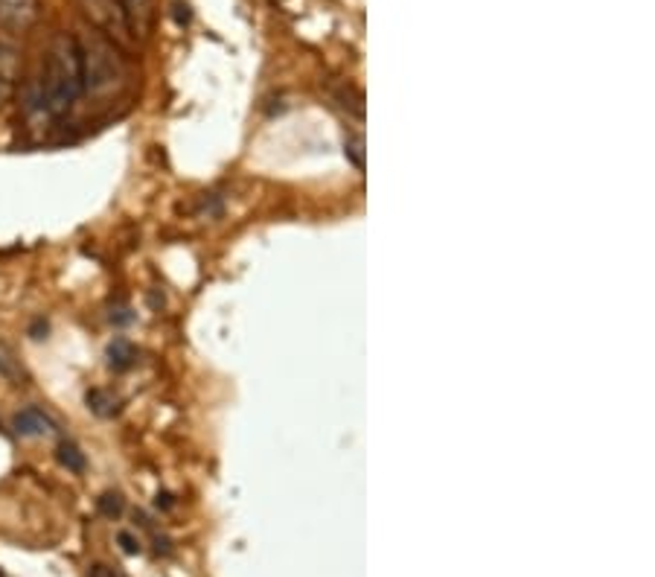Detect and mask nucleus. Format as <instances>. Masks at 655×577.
<instances>
[{"instance_id": "nucleus-2", "label": "nucleus", "mask_w": 655, "mask_h": 577, "mask_svg": "<svg viewBox=\"0 0 655 577\" xmlns=\"http://www.w3.org/2000/svg\"><path fill=\"white\" fill-rule=\"evenodd\" d=\"M77 39L79 59H82V79H85V94L93 100H109L125 88V62L117 44L105 39L100 30H82Z\"/></svg>"}, {"instance_id": "nucleus-6", "label": "nucleus", "mask_w": 655, "mask_h": 577, "mask_svg": "<svg viewBox=\"0 0 655 577\" xmlns=\"http://www.w3.org/2000/svg\"><path fill=\"white\" fill-rule=\"evenodd\" d=\"M134 360H138V353H134V347H131L125 338H114V342L109 344L111 371H129V367L134 365Z\"/></svg>"}, {"instance_id": "nucleus-1", "label": "nucleus", "mask_w": 655, "mask_h": 577, "mask_svg": "<svg viewBox=\"0 0 655 577\" xmlns=\"http://www.w3.org/2000/svg\"><path fill=\"white\" fill-rule=\"evenodd\" d=\"M85 97V79H82V59H79L77 39L68 32H59L50 41L41 64V82L32 91V105L47 118H64Z\"/></svg>"}, {"instance_id": "nucleus-10", "label": "nucleus", "mask_w": 655, "mask_h": 577, "mask_svg": "<svg viewBox=\"0 0 655 577\" xmlns=\"http://www.w3.org/2000/svg\"><path fill=\"white\" fill-rule=\"evenodd\" d=\"M117 543H120V548H123L125 554H140V539L131 537L129 530H120V534H117Z\"/></svg>"}, {"instance_id": "nucleus-8", "label": "nucleus", "mask_w": 655, "mask_h": 577, "mask_svg": "<svg viewBox=\"0 0 655 577\" xmlns=\"http://www.w3.org/2000/svg\"><path fill=\"white\" fill-rule=\"evenodd\" d=\"M88 406L100 414V417H111V414H117V403L109 397V394H105V391H91V394H88Z\"/></svg>"}, {"instance_id": "nucleus-11", "label": "nucleus", "mask_w": 655, "mask_h": 577, "mask_svg": "<svg viewBox=\"0 0 655 577\" xmlns=\"http://www.w3.org/2000/svg\"><path fill=\"white\" fill-rule=\"evenodd\" d=\"M88 577H117L114 569H109V566H102V563H93L91 571H88Z\"/></svg>"}, {"instance_id": "nucleus-9", "label": "nucleus", "mask_w": 655, "mask_h": 577, "mask_svg": "<svg viewBox=\"0 0 655 577\" xmlns=\"http://www.w3.org/2000/svg\"><path fill=\"white\" fill-rule=\"evenodd\" d=\"M100 510L109 519H117V516L123 514V499H120V493H105L100 499Z\"/></svg>"}, {"instance_id": "nucleus-13", "label": "nucleus", "mask_w": 655, "mask_h": 577, "mask_svg": "<svg viewBox=\"0 0 655 577\" xmlns=\"http://www.w3.org/2000/svg\"><path fill=\"white\" fill-rule=\"evenodd\" d=\"M0 374H7V365H3V360H0Z\"/></svg>"}, {"instance_id": "nucleus-7", "label": "nucleus", "mask_w": 655, "mask_h": 577, "mask_svg": "<svg viewBox=\"0 0 655 577\" xmlns=\"http://www.w3.org/2000/svg\"><path fill=\"white\" fill-rule=\"evenodd\" d=\"M56 458H59V464H62V467H68L70 473H85L88 469L85 453H82L77 444H70V441H62V444H59V453H56Z\"/></svg>"}, {"instance_id": "nucleus-12", "label": "nucleus", "mask_w": 655, "mask_h": 577, "mask_svg": "<svg viewBox=\"0 0 655 577\" xmlns=\"http://www.w3.org/2000/svg\"><path fill=\"white\" fill-rule=\"evenodd\" d=\"M347 152H350V155H353L355 166H364V158H362V141L350 143V149H347Z\"/></svg>"}, {"instance_id": "nucleus-4", "label": "nucleus", "mask_w": 655, "mask_h": 577, "mask_svg": "<svg viewBox=\"0 0 655 577\" xmlns=\"http://www.w3.org/2000/svg\"><path fill=\"white\" fill-rule=\"evenodd\" d=\"M12 426H16V432L21 437H44L56 432V423L41 408H23V412H18Z\"/></svg>"}, {"instance_id": "nucleus-3", "label": "nucleus", "mask_w": 655, "mask_h": 577, "mask_svg": "<svg viewBox=\"0 0 655 577\" xmlns=\"http://www.w3.org/2000/svg\"><path fill=\"white\" fill-rule=\"evenodd\" d=\"M79 7L85 9V16L91 18L105 39H111L114 44H129L134 30H131L129 18L123 16L117 0H79Z\"/></svg>"}, {"instance_id": "nucleus-5", "label": "nucleus", "mask_w": 655, "mask_h": 577, "mask_svg": "<svg viewBox=\"0 0 655 577\" xmlns=\"http://www.w3.org/2000/svg\"><path fill=\"white\" fill-rule=\"evenodd\" d=\"M117 3L123 9V16L129 18L134 36H138V32H147L149 21H152V3H149V0H117Z\"/></svg>"}]
</instances>
